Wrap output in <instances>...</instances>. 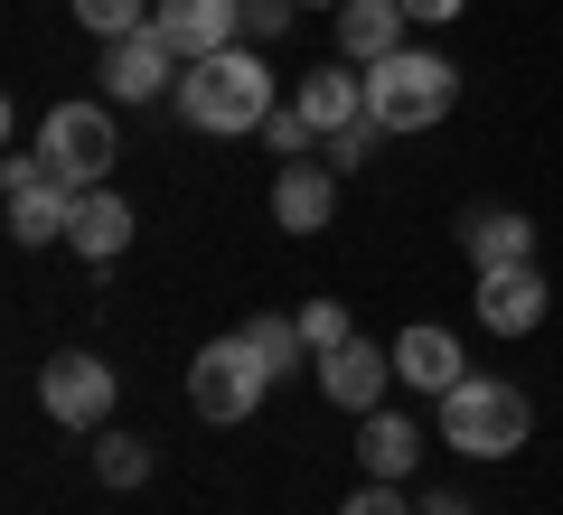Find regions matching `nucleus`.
Masks as SVG:
<instances>
[{
    "mask_svg": "<svg viewBox=\"0 0 563 515\" xmlns=\"http://www.w3.org/2000/svg\"><path fill=\"white\" fill-rule=\"evenodd\" d=\"M179 122L207 141H235V132H263L273 122V66H263V47H217V57H198L179 76Z\"/></svg>",
    "mask_w": 563,
    "mask_h": 515,
    "instance_id": "obj_1",
    "label": "nucleus"
},
{
    "mask_svg": "<svg viewBox=\"0 0 563 515\" xmlns=\"http://www.w3.org/2000/svg\"><path fill=\"white\" fill-rule=\"evenodd\" d=\"M526 440H536V403H526L507 376H461L442 394V450H461V459H517Z\"/></svg>",
    "mask_w": 563,
    "mask_h": 515,
    "instance_id": "obj_2",
    "label": "nucleus"
},
{
    "mask_svg": "<svg viewBox=\"0 0 563 515\" xmlns=\"http://www.w3.org/2000/svg\"><path fill=\"white\" fill-rule=\"evenodd\" d=\"M451 103H461V66L442 47H395L385 66H366V113L385 132H432Z\"/></svg>",
    "mask_w": 563,
    "mask_h": 515,
    "instance_id": "obj_3",
    "label": "nucleus"
},
{
    "mask_svg": "<svg viewBox=\"0 0 563 515\" xmlns=\"http://www.w3.org/2000/svg\"><path fill=\"white\" fill-rule=\"evenodd\" d=\"M29 150L47 159V179H57V188H103V179H113V159H122V122H113L103 94H76V103H47V122H38Z\"/></svg>",
    "mask_w": 563,
    "mask_h": 515,
    "instance_id": "obj_4",
    "label": "nucleus"
},
{
    "mask_svg": "<svg viewBox=\"0 0 563 515\" xmlns=\"http://www.w3.org/2000/svg\"><path fill=\"white\" fill-rule=\"evenodd\" d=\"M263 394H273V366L254 357V337H207L198 366H188V403H198V422H254Z\"/></svg>",
    "mask_w": 563,
    "mask_h": 515,
    "instance_id": "obj_5",
    "label": "nucleus"
},
{
    "mask_svg": "<svg viewBox=\"0 0 563 515\" xmlns=\"http://www.w3.org/2000/svg\"><path fill=\"white\" fill-rule=\"evenodd\" d=\"M38 403L57 432H103L113 422V366L95 357V347H57V357L38 366Z\"/></svg>",
    "mask_w": 563,
    "mask_h": 515,
    "instance_id": "obj_6",
    "label": "nucleus"
},
{
    "mask_svg": "<svg viewBox=\"0 0 563 515\" xmlns=\"http://www.w3.org/2000/svg\"><path fill=\"white\" fill-rule=\"evenodd\" d=\"M103 103H161V94H179V47L161 38V29H132V38H103Z\"/></svg>",
    "mask_w": 563,
    "mask_h": 515,
    "instance_id": "obj_7",
    "label": "nucleus"
},
{
    "mask_svg": "<svg viewBox=\"0 0 563 515\" xmlns=\"http://www.w3.org/2000/svg\"><path fill=\"white\" fill-rule=\"evenodd\" d=\"M0 188H10V235H20V244H66L76 188L47 179V159H38V150H10V159H0Z\"/></svg>",
    "mask_w": 563,
    "mask_h": 515,
    "instance_id": "obj_8",
    "label": "nucleus"
},
{
    "mask_svg": "<svg viewBox=\"0 0 563 515\" xmlns=\"http://www.w3.org/2000/svg\"><path fill=\"white\" fill-rule=\"evenodd\" d=\"M151 29L179 47V66H198L217 47H244V0H151Z\"/></svg>",
    "mask_w": 563,
    "mask_h": 515,
    "instance_id": "obj_9",
    "label": "nucleus"
},
{
    "mask_svg": "<svg viewBox=\"0 0 563 515\" xmlns=\"http://www.w3.org/2000/svg\"><path fill=\"white\" fill-rule=\"evenodd\" d=\"M385 384H395V347H376V337H347V347H329L320 357V394L339 403V413H385Z\"/></svg>",
    "mask_w": 563,
    "mask_h": 515,
    "instance_id": "obj_10",
    "label": "nucleus"
},
{
    "mask_svg": "<svg viewBox=\"0 0 563 515\" xmlns=\"http://www.w3.org/2000/svg\"><path fill=\"white\" fill-rule=\"evenodd\" d=\"M544 272L536 262H498V272H479V328L488 337H536L544 328Z\"/></svg>",
    "mask_w": 563,
    "mask_h": 515,
    "instance_id": "obj_11",
    "label": "nucleus"
},
{
    "mask_svg": "<svg viewBox=\"0 0 563 515\" xmlns=\"http://www.w3.org/2000/svg\"><path fill=\"white\" fill-rule=\"evenodd\" d=\"M339 216V169L329 159H282L273 169V225L282 235H320Z\"/></svg>",
    "mask_w": 563,
    "mask_h": 515,
    "instance_id": "obj_12",
    "label": "nucleus"
},
{
    "mask_svg": "<svg viewBox=\"0 0 563 515\" xmlns=\"http://www.w3.org/2000/svg\"><path fill=\"white\" fill-rule=\"evenodd\" d=\"M404 29H413L404 0H339V10H329V38H339L347 66H385L404 47Z\"/></svg>",
    "mask_w": 563,
    "mask_h": 515,
    "instance_id": "obj_13",
    "label": "nucleus"
},
{
    "mask_svg": "<svg viewBox=\"0 0 563 515\" xmlns=\"http://www.w3.org/2000/svg\"><path fill=\"white\" fill-rule=\"evenodd\" d=\"M132 198H113V188H76V216H66V254L76 262H122L132 254Z\"/></svg>",
    "mask_w": 563,
    "mask_h": 515,
    "instance_id": "obj_14",
    "label": "nucleus"
},
{
    "mask_svg": "<svg viewBox=\"0 0 563 515\" xmlns=\"http://www.w3.org/2000/svg\"><path fill=\"white\" fill-rule=\"evenodd\" d=\"M461 376H470V357H461V337H451V328L413 318V328L395 337V384H413V394H432V403H442Z\"/></svg>",
    "mask_w": 563,
    "mask_h": 515,
    "instance_id": "obj_15",
    "label": "nucleus"
},
{
    "mask_svg": "<svg viewBox=\"0 0 563 515\" xmlns=\"http://www.w3.org/2000/svg\"><path fill=\"white\" fill-rule=\"evenodd\" d=\"M461 254L479 262V272H498V262H536V225H526L517 206H470V216H461Z\"/></svg>",
    "mask_w": 563,
    "mask_h": 515,
    "instance_id": "obj_16",
    "label": "nucleus"
},
{
    "mask_svg": "<svg viewBox=\"0 0 563 515\" xmlns=\"http://www.w3.org/2000/svg\"><path fill=\"white\" fill-rule=\"evenodd\" d=\"M357 459H366V478L404 488V478L422 469V422H413V413H366V432H357Z\"/></svg>",
    "mask_w": 563,
    "mask_h": 515,
    "instance_id": "obj_17",
    "label": "nucleus"
},
{
    "mask_svg": "<svg viewBox=\"0 0 563 515\" xmlns=\"http://www.w3.org/2000/svg\"><path fill=\"white\" fill-rule=\"evenodd\" d=\"M291 103L320 122V141H329V132H347V122L366 113V66H347V57H339V66H320V76H301V94H291Z\"/></svg>",
    "mask_w": 563,
    "mask_h": 515,
    "instance_id": "obj_18",
    "label": "nucleus"
},
{
    "mask_svg": "<svg viewBox=\"0 0 563 515\" xmlns=\"http://www.w3.org/2000/svg\"><path fill=\"white\" fill-rule=\"evenodd\" d=\"M95 478L103 488H141L151 478V440L141 432H95Z\"/></svg>",
    "mask_w": 563,
    "mask_h": 515,
    "instance_id": "obj_19",
    "label": "nucleus"
},
{
    "mask_svg": "<svg viewBox=\"0 0 563 515\" xmlns=\"http://www.w3.org/2000/svg\"><path fill=\"white\" fill-rule=\"evenodd\" d=\"M244 337H254V357L273 366V376H291V366L310 357V337H301V318H282V310H263V318H244Z\"/></svg>",
    "mask_w": 563,
    "mask_h": 515,
    "instance_id": "obj_20",
    "label": "nucleus"
},
{
    "mask_svg": "<svg viewBox=\"0 0 563 515\" xmlns=\"http://www.w3.org/2000/svg\"><path fill=\"white\" fill-rule=\"evenodd\" d=\"M385 141H395V132H385L376 113H357V122H347V132H329V141H320V159H329V169H339V179H347V169H366V159H376Z\"/></svg>",
    "mask_w": 563,
    "mask_h": 515,
    "instance_id": "obj_21",
    "label": "nucleus"
},
{
    "mask_svg": "<svg viewBox=\"0 0 563 515\" xmlns=\"http://www.w3.org/2000/svg\"><path fill=\"white\" fill-rule=\"evenodd\" d=\"M263 150H273V159H320V122H310L301 103H273V122H263Z\"/></svg>",
    "mask_w": 563,
    "mask_h": 515,
    "instance_id": "obj_22",
    "label": "nucleus"
},
{
    "mask_svg": "<svg viewBox=\"0 0 563 515\" xmlns=\"http://www.w3.org/2000/svg\"><path fill=\"white\" fill-rule=\"evenodd\" d=\"M301 337H310V366H320L329 347H347V337H357V318H347V300H301Z\"/></svg>",
    "mask_w": 563,
    "mask_h": 515,
    "instance_id": "obj_23",
    "label": "nucleus"
},
{
    "mask_svg": "<svg viewBox=\"0 0 563 515\" xmlns=\"http://www.w3.org/2000/svg\"><path fill=\"white\" fill-rule=\"evenodd\" d=\"M95 38H132V29H151V0H66Z\"/></svg>",
    "mask_w": 563,
    "mask_h": 515,
    "instance_id": "obj_24",
    "label": "nucleus"
},
{
    "mask_svg": "<svg viewBox=\"0 0 563 515\" xmlns=\"http://www.w3.org/2000/svg\"><path fill=\"white\" fill-rule=\"evenodd\" d=\"M291 20H301V0H244V47L291 38Z\"/></svg>",
    "mask_w": 563,
    "mask_h": 515,
    "instance_id": "obj_25",
    "label": "nucleus"
},
{
    "mask_svg": "<svg viewBox=\"0 0 563 515\" xmlns=\"http://www.w3.org/2000/svg\"><path fill=\"white\" fill-rule=\"evenodd\" d=\"M339 515H422V506H413V496H404V488H385V478H357Z\"/></svg>",
    "mask_w": 563,
    "mask_h": 515,
    "instance_id": "obj_26",
    "label": "nucleus"
},
{
    "mask_svg": "<svg viewBox=\"0 0 563 515\" xmlns=\"http://www.w3.org/2000/svg\"><path fill=\"white\" fill-rule=\"evenodd\" d=\"M404 10H413L422 29H451V20H461V10H470V0H404Z\"/></svg>",
    "mask_w": 563,
    "mask_h": 515,
    "instance_id": "obj_27",
    "label": "nucleus"
},
{
    "mask_svg": "<svg viewBox=\"0 0 563 515\" xmlns=\"http://www.w3.org/2000/svg\"><path fill=\"white\" fill-rule=\"evenodd\" d=\"M422 515H470V496L461 488H432V496H422Z\"/></svg>",
    "mask_w": 563,
    "mask_h": 515,
    "instance_id": "obj_28",
    "label": "nucleus"
},
{
    "mask_svg": "<svg viewBox=\"0 0 563 515\" xmlns=\"http://www.w3.org/2000/svg\"><path fill=\"white\" fill-rule=\"evenodd\" d=\"M320 10H339V0H320Z\"/></svg>",
    "mask_w": 563,
    "mask_h": 515,
    "instance_id": "obj_29",
    "label": "nucleus"
}]
</instances>
